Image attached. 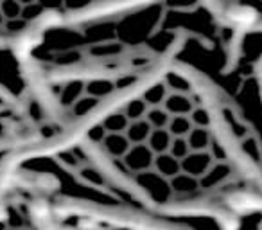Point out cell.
<instances>
[{
    "instance_id": "obj_3",
    "label": "cell",
    "mask_w": 262,
    "mask_h": 230,
    "mask_svg": "<svg viewBox=\"0 0 262 230\" xmlns=\"http://www.w3.org/2000/svg\"><path fill=\"white\" fill-rule=\"evenodd\" d=\"M158 0H0V51L20 56L45 34Z\"/></svg>"
},
{
    "instance_id": "obj_5",
    "label": "cell",
    "mask_w": 262,
    "mask_h": 230,
    "mask_svg": "<svg viewBox=\"0 0 262 230\" xmlns=\"http://www.w3.org/2000/svg\"><path fill=\"white\" fill-rule=\"evenodd\" d=\"M59 178L34 162L0 165V230H41L47 203Z\"/></svg>"
},
{
    "instance_id": "obj_4",
    "label": "cell",
    "mask_w": 262,
    "mask_h": 230,
    "mask_svg": "<svg viewBox=\"0 0 262 230\" xmlns=\"http://www.w3.org/2000/svg\"><path fill=\"white\" fill-rule=\"evenodd\" d=\"M41 230H192L131 205L59 191L49 200Z\"/></svg>"
},
{
    "instance_id": "obj_8",
    "label": "cell",
    "mask_w": 262,
    "mask_h": 230,
    "mask_svg": "<svg viewBox=\"0 0 262 230\" xmlns=\"http://www.w3.org/2000/svg\"><path fill=\"white\" fill-rule=\"evenodd\" d=\"M251 79H253L258 102H260V106H262V56H258L253 61V65H251Z\"/></svg>"
},
{
    "instance_id": "obj_6",
    "label": "cell",
    "mask_w": 262,
    "mask_h": 230,
    "mask_svg": "<svg viewBox=\"0 0 262 230\" xmlns=\"http://www.w3.org/2000/svg\"><path fill=\"white\" fill-rule=\"evenodd\" d=\"M52 144L51 128L27 92L0 81V165L45 153Z\"/></svg>"
},
{
    "instance_id": "obj_1",
    "label": "cell",
    "mask_w": 262,
    "mask_h": 230,
    "mask_svg": "<svg viewBox=\"0 0 262 230\" xmlns=\"http://www.w3.org/2000/svg\"><path fill=\"white\" fill-rule=\"evenodd\" d=\"M95 198L233 230L262 216V139L232 95L176 56L41 153Z\"/></svg>"
},
{
    "instance_id": "obj_2",
    "label": "cell",
    "mask_w": 262,
    "mask_h": 230,
    "mask_svg": "<svg viewBox=\"0 0 262 230\" xmlns=\"http://www.w3.org/2000/svg\"><path fill=\"white\" fill-rule=\"evenodd\" d=\"M187 44L207 45L233 69L237 45L196 0H158L52 31L18 56L24 90L54 135V150L102 102Z\"/></svg>"
},
{
    "instance_id": "obj_9",
    "label": "cell",
    "mask_w": 262,
    "mask_h": 230,
    "mask_svg": "<svg viewBox=\"0 0 262 230\" xmlns=\"http://www.w3.org/2000/svg\"><path fill=\"white\" fill-rule=\"evenodd\" d=\"M257 230H262V216L257 219Z\"/></svg>"
},
{
    "instance_id": "obj_7",
    "label": "cell",
    "mask_w": 262,
    "mask_h": 230,
    "mask_svg": "<svg viewBox=\"0 0 262 230\" xmlns=\"http://www.w3.org/2000/svg\"><path fill=\"white\" fill-rule=\"evenodd\" d=\"M217 27L243 44L244 38L262 34V0H196Z\"/></svg>"
}]
</instances>
